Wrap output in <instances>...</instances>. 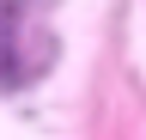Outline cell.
<instances>
[{"mask_svg":"<svg viewBox=\"0 0 146 140\" xmlns=\"http://www.w3.org/2000/svg\"><path fill=\"white\" fill-rule=\"evenodd\" d=\"M25 79V55H18V37H12V19H0V92Z\"/></svg>","mask_w":146,"mask_h":140,"instance_id":"6da1fadb","label":"cell"}]
</instances>
